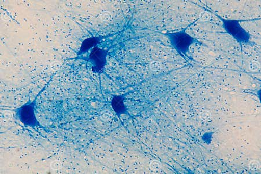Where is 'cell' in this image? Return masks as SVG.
I'll return each mask as SVG.
<instances>
[{"label":"cell","mask_w":261,"mask_h":174,"mask_svg":"<svg viewBox=\"0 0 261 174\" xmlns=\"http://www.w3.org/2000/svg\"><path fill=\"white\" fill-rule=\"evenodd\" d=\"M107 55V51L98 47H95L91 51L89 55V62L96 73H100L103 71L106 65Z\"/></svg>","instance_id":"277c9868"},{"label":"cell","mask_w":261,"mask_h":174,"mask_svg":"<svg viewBox=\"0 0 261 174\" xmlns=\"http://www.w3.org/2000/svg\"><path fill=\"white\" fill-rule=\"evenodd\" d=\"M16 113L20 121L24 125L32 127L37 126L38 121L35 113V104L33 103L22 106L17 110Z\"/></svg>","instance_id":"3957f363"},{"label":"cell","mask_w":261,"mask_h":174,"mask_svg":"<svg viewBox=\"0 0 261 174\" xmlns=\"http://www.w3.org/2000/svg\"><path fill=\"white\" fill-rule=\"evenodd\" d=\"M100 41L99 38L98 37H91L84 40L81 46L80 53L83 54L88 52L94 46H95L99 43Z\"/></svg>","instance_id":"8992f818"},{"label":"cell","mask_w":261,"mask_h":174,"mask_svg":"<svg viewBox=\"0 0 261 174\" xmlns=\"http://www.w3.org/2000/svg\"><path fill=\"white\" fill-rule=\"evenodd\" d=\"M223 22H224V27L226 31L236 40L243 42H247L249 41L250 38L249 34L241 27L238 21L223 20Z\"/></svg>","instance_id":"7a4b0ae2"},{"label":"cell","mask_w":261,"mask_h":174,"mask_svg":"<svg viewBox=\"0 0 261 174\" xmlns=\"http://www.w3.org/2000/svg\"><path fill=\"white\" fill-rule=\"evenodd\" d=\"M112 107L117 115L126 113V107L123 97L121 96H114L112 101Z\"/></svg>","instance_id":"5b68a950"},{"label":"cell","mask_w":261,"mask_h":174,"mask_svg":"<svg viewBox=\"0 0 261 174\" xmlns=\"http://www.w3.org/2000/svg\"><path fill=\"white\" fill-rule=\"evenodd\" d=\"M168 39L173 47L180 54H186L194 39L185 32L167 34Z\"/></svg>","instance_id":"6da1fadb"}]
</instances>
